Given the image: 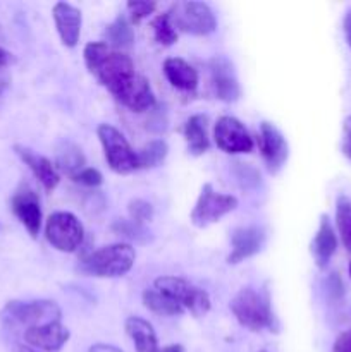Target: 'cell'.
Wrapping results in <instances>:
<instances>
[{
  "mask_svg": "<svg viewBox=\"0 0 351 352\" xmlns=\"http://www.w3.org/2000/svg\"><path fill=\"white\" fill-rule=\"evenodd\" d=\"M262 352H265V351H262Z\"/></svg>",
  "mask_w": 351,
  "mask_h": 352,
  "instance_id": "7bdbcfd3",
  "label": "cell"
},
{
  "mask_svg": "<svg viewBox=\"0 0 351 352\" xmlns=\"http://www.w3.org/2000/svg\"><path fill=\"white\" fill-rule=\"evenodd\" d=\"M337 250V237L334 232V227L330 223L329 217H320L319 230H317L315 237H313L312 244H310V251H312L313 261L320 270L327 268L329 261L332 260L334 253Z\"/></svg>",
  "mask_w": 351,
  "mask_h": 352,
  "instance_id": "d6986e66",
  "label": "cell"
},
{
  "mask_svg": "<svg viewBox=\"0 0 351 352\" xmlns=\"http://www.w3.org/2000/svg\"><path fill=\"white\" fill-rule=\"evenodd\" d=\"M14 151L17 153V157L28 165L31 172H33L34 177L38 179L41 186H43L45 191L52 192L58 186V181H61V175H58L57 167L55 164H52L47 157L40 153H34L33 150L26 146H21V144H16L14 146Z\"/></svg>",
  "mask_w": 351,
  "mask_h": 352,
  "instance_id": "ac0fdd59",
  "label": "cell"
},
{
  "mask_svg": "<svg viewBox=\"0 0 351 352\" xmlns=\"http://www.w3.org/2000/svg\"><path fill=\"white\" fill-rule=\"evenodd\" d=\"M188 143V151L193 157H200V155L206 153L210 148L209 134H206V117L202 113L191 116L184 124L182 129Z\"/></svg>",
  "mask_w": 351,
  "mask_h": 352,
  "instance_id": "7402d4cb",
  "label": "cell"
},
{
  "mask_svg": "<svg viewBox=\"0 0 351 352\" xmlns=\"http://www.w3.org/2000/svg\"><path fill=\"white\" fill-rule=\"evenodd\" d=\"M88 352H124L117 349L116 346H110V344H95V346L89 347Z\"/></svg>",
  "mask_w": 351,
  "mask_h": 352,
  "instance_id": "8d00e7d4",
  "label": "cell"
},
{
  "mask_svg": "<svg viewBox=\"0 0 351 352\" xmlns=\"http://www.w3.org/2000/svg\"><path fill=\"white\" fill-rule=\"evenodd\" d=\"M14 352H40V351L33 349V347H30V346H16Z\"/></svg>",
  "mask_w": 351,
  "mask_h": 352,
  "instance_id": "ab89813d",
  "label": "cell"
},
{
  "mask_svg": "<svg viewBox=\"0 0 351 352\" xmlns=\"http://www.w3.org/2000/svg\"><path fill=\"white\" fill-rule=\"evenodd\" d=\"M213 141L224 153H250L253 150V138L241 120L233 116H222L213 127Z\"/></svg>",
  "mask_w": 351,
  "mask_h": 352,
  "instance_id": "30bf717a",
  "label": "cell"
},
{
  "mask_svg": "<svg viewBox=\"0 0 351 352\" xmlns=\"http://www.w3.org/2000/svg\"><path fill=\"white\" fill-rule=\"evenodd\" d=\"M343 155L351 160V116H348L343 122V141H341Z\"/></svg>",
  "mask_w": 351,
  "mask_h": 352,
  "instance_id": "d6a6232c",
  "label": "cell"
},
{
  "mask_svg": "<svg viewBox=\"0 0 351 352\" xmlns=\"http://www.w3.org/2000/svg\"><path fill=\"white\" fill-rule=\"evenodd\" d=\"M151 30H153V38L158 45L162 47H171L178 41V31L172 26L171 19H169L167 12L158 14L153 21H151Z\"/></svg>",
  "mask_w": 351,
  "mask_h": 352,
  "instance_id": "83f0119b",
  "label": "cell"
},
{
  "mask_svg": "<svg viewBox=\"0 0 351 352\" xmlns=\"http://www.w3.org/2000/svg\"><path fill=\"white\" fill-rule=\"evenodd\" d=\"M45 237L52 248L62 253H74L85 239V229L76 215L69 212L52 213L45 223Z\"/></svg>",
  "mask_w": 351,
  "mask_h": 352,
  "instance_id": "ba28073f",
  "label": "cell"
},
{
  "mask_svg": "<svg viewBox=\"0 0 351 352\" xmlns=\"http://www.w3.org/2000/svg\"><path fill=\"white\" fill-rule=\"evenodd\" d=\"M127 212H129V220H133L138 226H145L153 219V206L151 203L145 201V199H131L127 205Z\"/></svg>",
  "mask_w": 351,
  "mask_h": 352,
  "instance_id": "f1b7e54d",
  "label": "cell"
},
{
  "mask_svg": "<svg viewBox=\"0 0 351 352\" xmlns=\"http://www.w3.org/2000/svg\"><path fill=\"white\" fill-rule=\"evenodd\" d=\"M10 208H12V213L16 215V219L28 230V234L33 239H36L41 229V220H43L40 198L36 196V192L31 188H28V186L17 189L16 195L10 199Z\"/></svg>",
  "mask_w": 351,
  "mask_h": 352,
  "instance_id": "4fadbf2b",
  "label": "cell"
},
{
  "mask_svg": "<svg viewBox=\"0 0 351 352\" xmlns=\"http://www.w3.org/2000/svg\"><path fill=\"white\" fill-rule=\"evenodd\" d=\"M327 292H329V296L334 299V301L343 298L344 294L343 282H341V278L337 277V274H332L329 278H327Z\"/></svg>",
  "mask_w": 351,
  "mask_h": 352,
  "instance_id": "836d02e7",
  "label": "cell"
},
{
  "mask_svg": "<svg viewBox=\"0 0 351 352\" xmlns=\"http://www.w3.org/2000/svg\"><path fill=\"white\" fill-rule=\"evenodd\" d=\"M153 289L179 302L182 309H188L195 318H202L210 311L209 294L203 289L189 284L184 278L172 277V275L158 277L153 282Z\"/></svg>",
  "mask_w": 351,
  "mask_h": 352,
  "instance_id": "52a82bcc",
  "label": "cell"
},
{
  "mask_svg": "<svg viewBox=\"0 0 351 352\" xmlns=\"http://www.w3.org/2000/svg\"><path fill=\"white\" fill-rule=\"evenodd\" d=\"M258 144H260L262 158L267 165V170L270 174H279L289 157V146L286 138L272 122H262Z\"/></svg>",
  "mask_w": 351,
  "mask_h": 352,
  "instance_id": "7c38bea8",
  "label": "cell"
},
{
  "mask_svg": "<svg viewBox=\"0 0 351 352\" xmlns=\"http://www.w3.org/2000/svg\"><path fill=\"white\" fill-rule=\"evenodd\" d=\"M71 179L76 182V184L86 186V188H98V186L103 182L102 174L93 167H85L83 170H79L78 174L72 175Z\"/></svg>",
  "mask_w": 351,
  "mask_h": 352,
  "instance_id": "1f68e13d",
  "label": "cell"
},
{
  "mask_svg": "<svg viewBox=\"0 0 351 352\" xmlns=\"http://www.w3.org/2000/svg\"><path fill=\"white\" fill-rule=\"evenodd\" d=\"M116 100L119 103H123L126 109H129L131 112H147L151 107L155 105V95L153 89H151L150 82L145 76L134 74L129 81L124 86H120L116 93H114Z\"/></svg>",
  "mask_w": 351,
  "mask_h": 352,
  "instance_id": "5bb4252c",
  "label": "cell"
},
{
  "mask_svg": "<svg viewBox=\"0 0 351 352\" xmlns=\"http://www.w3.org/2000/svg\"><path fill=\"white\" fill-rule=\"evenodd\" d=\"M167 16L176 31L193 36H206L217 30L215 14L206 2H196V0L174 2L169 7Z\"/></svg>",
  "mask_w": 351,
  "mask_h": 352,
  "instance_id": "5b68a950",
  "label": "cell"
},
{
  "mask_svg": "<svg viewBox=\"0 0 351 352\" xmlns=\"http://www.w3.org/2000/svg\"><path fill=\"white\" fill-rule=\"evenodd\" d=\"M136 251L131 244L116 243L93 251L79 265V270L98 278H119L133 268Z\"/></svg>",
  "mask_w": 351,
  "mask_h": 352,
  "instance_id": "7a4b0ae2",
  "label": "cell"
},
{
  "mask_svg": "<svg viewBox=\"0 0 351 352\" xmlns=\"http://www.w3.org/2000/svg\"><path fill=\"white\" fill-rule=\"evenodd\" d=\"M127 14H129V23L138 24L148 17L150 14H153V10L157 9V2H147V0H131L126 3Z\"/></svg>",
  "mask_w": 351,
  "mask_h": 352,
  "instance_id": "f546056e",
  "label": "cell"
},
{
  "mask_svg": "<svg viewBox=\"0 0 351 352\" xmlns=\"http://www.w3.org/2000/svg\"><path fill=\"white\" fill-rule=\"evenodd\" d=\"M167 153H169V146L164 140L148 141L140 151H136L138 167L140 168L158 167L160 164H164V160L167 158Z\"/></svg>",
  "mask_w": 351,
  "mask_h": 352,
  "instance_id": "4316f807",
  "label": "cell"
},
{
  "mask_svg": "<svg viewBox=\"0 0 351 352\" xmlns=\"http://www.w3.org/2000/svg\"><path fill=\"white\" fill-rule=\"evenodd\" d=\"M332 352H351V330L343 332L334 342Z\"/></svg>",
  "mask_w": 351,
  "mask_h": 352,
  "instance_id": "e575fe53",
  "label": "cell"
},
{
  "mask_svg": "<svg viewBox=\"0 0 351 352\" xmlns=\"http://www.w3.org/2000/svg\"><path fill=\"white\" fill-rule=\"evenodd\" d=\"M229 308L237 323L251 332L274 329L275 318L267 292L257 291L253 287H243L234 296Z\"/></svg>",
  "mask_w": 351,
  "mask_h": 352,
  "instance_id": "3957f363",
  "label": "cell"
},
{
  "mask_svg": "<svg viewBox=\"0 0 351 352\" xmlns=\"http://www.w3.org/2000/svg\"><path fill=\"white\" fill-rule=\"evenodd\" d=\"M143 299V306L148 311L155 313V315H164V316H179L184 313L182 306L171 299L169 296L162 294L157 289H147L141 296Z\"/></svg>",
  "mask_w": 351,
  "mask_h": 352,
  "instance_id": "cb8c5ba5",
  "label": "cell"
},
{
  "mask_svg": "<svg viewBox=\"0 0 351 352\" xmlns=\"http://www.w3.org/2000/svg\"><path fill=\"white\" fill-rule=\"evenodd\" d=\"M162 352H184V349H182L179 344H172V346H167L162 349Z\"/></svg>",
  "mask_w": 351,
  "mask_h": 352,
  "instance_id": "f35d334b",
  "label": "cell"
},
{
  "mask_svg": "<svg viewBox=\"0 0 351 352\" xmlns=\"http://www.w3.org/2000/svg\"><path fill=\"white\" fill-rule=\"evenodd\" d=\"M126 333L133 340L136 352H162L158 347L157 336L150 323L140 316H129L124 323Z\"/></svg>",
  "mask_w": 351,
  "mask_h": 352,
  "instance_id": "44dd1931",
  "label": "cell"
},
{
  "mask_svg": "<svg viewBox=\"0 0 351 352\" xmlns=\"http://www.w3.org/2000/svg\"><path fill=\"white\" fill-rule=\"evenodd\" d=\"M350 275H351V263H350Z\"/></svg>",
  "mask_w": 351,
  "mask_h": 352,
  "instance_id": "b9f144b4",
  "label": "cell"
},
{
  "mask_svg": "<svg viewBox=\"0 0 351 352\" xmlns=\"http://www.w3.org/2000/svg\"><path fill=\"white\" fill-rule=\"evenodd\" d=\"M133 24L124 16L117 17L114 23H110L105 30V43L114 50L123 52L124 48H129L134 41Z\"/></svg>",
  "mask_w": 351,
  "mask_h": 352,
  "instance_id": "d4e9b609",
  "label": "cell"
},
{
  "mask_svg": "<svg viewBox=\"0 0 351 352\" xmlns=\"http://www.w3.org/2000/svg\"><path fill=\"white\" fill-rule=\"evenodd\" d=\"M343 30H344V36H346L348 45H350V48H351V9L344 14Z\"/></svg>",
  "mask_w": 351,
  "mask_h": 352,
  "instance_id": "d590c367",
  "label": "cell"
},
{
  "mask_svg": "<svg viewBox=\"0 0 351 352\" xmlns=\"http://www.w3.org/2000/svg\"><path fill=\"white\" fill-rule=\"evenodd\" d=\"M52 16H54L55 28H57L62 45L67 48H74L79 41V34H81V10L67 2H57L52 9Z\"/></svg>",
  "mask_w": 351,
  "mask_h": 352,
  "instance_id": "e0dca14e",
  "label": "cell"
},
{
  "mask_svg": "<svg viewBox=\"0 0 351 352\" xmlns=\"http://www.w3.org/2000/svg\"><path fill=\"white\" fill-rule=\"evenodd\" d=\"M100 143H102L103 155L109 164L110 170L116 174L127 175L131 172L138 170V155L129 144V141L124 138L119 129H116L110 124H100L96 129Z\"/></svg>",
  "mask_w": 351,
  "mask_h": 352,
  "instance_id": "8992f818",
  "label": "cell"
},
{
  "mask_svg": "<svg viewBox=\"0 0 351 352\" xmlns=\"http://www.w3.org/2000/svg\"><path fill=\"white\" fill-rule=\"evenodd\" d=\"M0 318L10 329L24 327L47 325V323L61 322V308L55 301L40 299V301H9L0 313Z\"/></svg>",
  "mask_w": 351,
  "mask_h": 352,
  "instance_id": "277c9868",
  "label": "cell"
},
{
  "mask_svg": "<svg viewBox=\"0 0 351 352\" xmlns=\"http://www.w3.org/2000/svg\"><path fill=\"white\" fill-rule=\"evenodd\" d=\"M237 206V198L233 195H222L212 188V184H205L202 188L196 205L193 206L189 220L195 227H209L219 222L227 213L234 212Z\"/></svg>",
  "mask_w": 351,
  "mask_h": 352,
  "instance_id": "9c48e42d",
  "label": "cell"
},
{
  "mask_svg": "<svg viewBox=\"0 0 351 352\" xmlns=\"http://www.w3.org/2000/svg\"><path fill=\"white\" fill-rule=\"evenodd\" d=\"M112 229L116 230L119 236L127 237V239H134V241H145V236H147V230H145L143 226H138L134 223L133 220H117L116 223L112 226Z\"/></svg>",
  "mask_w": 351,
  "mask_h": 352,
  "instance_id": "4dcf8cb0",
  "label": "cell"
},
{
  "mask_svg": "<svg viewBox=\"0 0 351 352\" xmlns=\"http://www.w3.org/2000/svg\"><path fill=\"white\" fill-rule=\"evenodd\" d=\"M83 55H85V64L88 71L112 95L136 74L129 55L114 50L105 41L88 43L83 50Z\"/></svg>",
  "mask_w": 351,
  "mask_h": 352,
  "instance_id": "6da1fadb",
  "label": "cell"
},
{
  "mask_svg": "<svg viewBox=\"0 0 351 352\" xmlns=\"http://www.w3.org/2000/svg\"><path fill=\"white\" fill-rule=\"evenodd\" d=\"M69 336L71 333H69L67 327L62 325L61 322L47 323V325L24 330V340H26L28 346L45 352L61 351L69 340Z\"/></svg>",
  "mask_w": 351,
  "mask_h": 352,
  "instance_id": "2e32d148",
  "label": "cell"
},
{
  "mask_svg": "<svg viewBox=\"0 0 351 352\" xmlns=\"http://www.w3.org/2000/svg\"><path fill=\"white\" fill-rule=\"evenodd\" d=\"M164 74L174 88L181 91H195L198 86V72L189 62L179 57H169L164 62Z\"/></svg>",
  "mask_w": 351,
  "mask_h": 352,
  "instance_id": "ffe728a7",
  "label": "cell"
},
{
  "mask_svg": "<svg viewBox=\"0 0 351 352\" xmlns=\"http://www.w3.org/2000/svg\"><path fill=\"white\" fill-rule=\"evenodd\" d=\"M10 62H12V55H10V52H7L6 48L0 47V71H3Z\"/></svg>",
  "mask_w": 351,
  "mask_h": 352,
  "instance_id": "74e56055",
  "label": "cell"
},
{
  "mask_svg": "<svg viewBox=\"0 0 351 352\" xmlns=\"http://www.w3.org/2000/svg\"><path fill=\"white\" fill-rule=\"evenodd\" d=\"M336 226L341 243L351 253V198L346 195H339L336 199Z\"/></svg>",
  "mask_w": 351,
  "mask_h": 352,
  "instance_id": "484cf974",
  "label": "cell"
},
{
  "mask_svg": "<svg viewBox=\"0 0 351 352\" xmlns=\"http://www.w3.org/2000/svg\"><path fill=\"white\" fill-rule=\"evenodd\" d=\"M7 86H9V82L2 81V79H0V98H2L3 91H6V89H7Z\"/></svg>",
  "mask_w": 351,
  "mask_h": 352,
  "instance_id": "60d3db41",
  "label": "cell"
},
{
  "mask_svg": "<svg viewBox=\"0 0 351 352\" xmlns=\"http://www.w3.org/2000/svg\"><path fill=\"white\" fill-rule=\"evenodd\" d=\"M265 244V232L260 227H240L231 237V253L227 263L237 265L262 251Z\"/></svg>",
  "mask_w": 351,
  "mask_h": 352,
  "instance_id": "9a60e30c",
  "label": "cell"
},
{
  "mask_svg": "<svg viewBox=\"0 0 351 352\" xmlns=\"http://www.w3.org/2000/svg\"><path fill=\"white\" fill-rule=\"evenodd\" d=\"M209 69L213 95L226 103L236 102L241 96V86L233 62L224 55H215L213 58H210Z\"/></svg>",
  "mask_w": 351,
  "mask_h": 352,
  "instance_id": "8fae6325",
  "label": "cell"
},
{
  "mask_svg": "<svg viewBox=\"0 0 351 352\" xmlns=\"http://www.w3.org/2000/svg\"><path fill=\"white\" fill-rule=\"evenodd\" d=\"M55 167H57V170L67 174L69 177L83 170L86 167V158L81 148L72 141H61L57 146V153H55Z\"/></svg>",
  "mask_w": 351,
  "mask_h": 352,
  "instance_id": "603a6c76",
  "label": "cell"
}]
</instances>
